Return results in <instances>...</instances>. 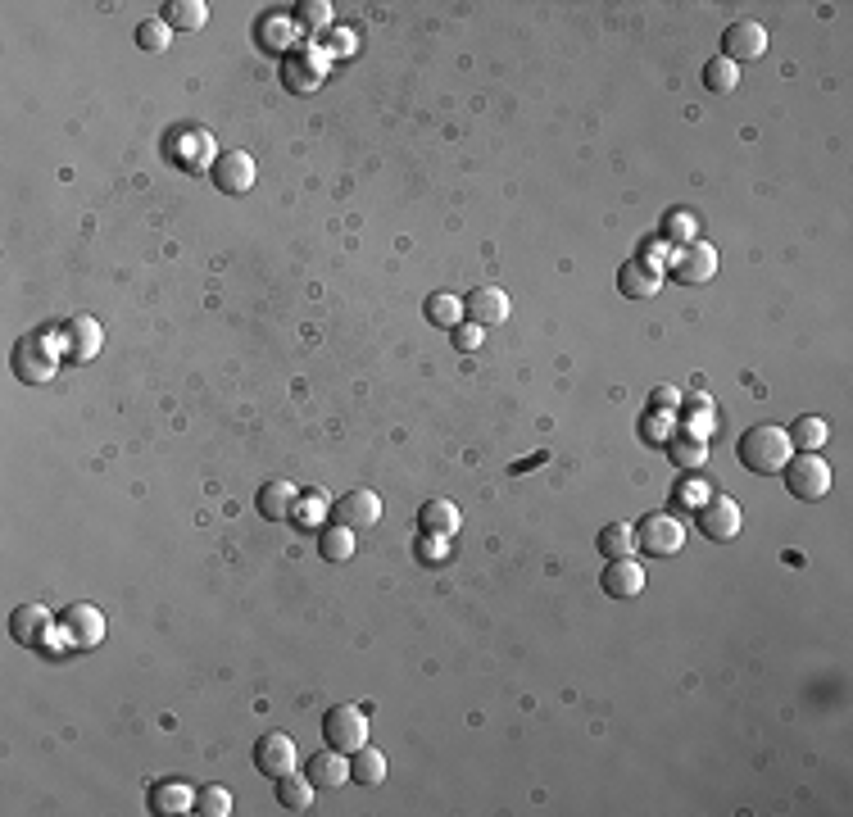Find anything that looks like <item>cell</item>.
<instances>
[{
  "label": "cell",
  "mask_w": 853,
  "mask_h": 817,
  "mask_svg": "<svg viewBox=\"0 0 853 817\" xmlns=\"http://www.w3.org/2000/svg\"><path fill=\"white\" fill-rule=\"evenodd\" d=\"M790 432L785 427H776V423H754L745 436H740V445H736V454H740V463H745L749 473H758V477H776L790 463Z\"/></svg>",
  "instance_id": "obj_1"
},
{
  "label": "cell",
  "mask_w": 853,
  "mask_h": 817,
  "mask_svg": "<svg viewBox=\"0 0 853 817\" xmlns=\"http://www.w3.org/2000/svg\"><path fill=\"white\" fill-rule=\"evenodd\" d=\"M59 350H64V341H59L55 332L23 336V341L14 345V373H19L23 382H50L55 368H59Z\"/></svg>",
  "instance_id": "obj_2"
},
{
  "label": "cell",
  "mask_w": 853,
  "mask_h": 817,
  "mask_svg": "<svg viewBox=\"0 0 853 817\" xmlns=\"http://www.w3.org/2000/svg\"><path fill=\"white\" fill-rule=\"evenodd\" d=\"M327 78V50L318 46H291L282 50V82L286 91H295V96H309V91H318Z\"/></svg>",
  "instance_id": "obj_3"
},
{
  "label": "cell",
  "mask_w": 853,
  "mask_h": 817,
  "mask_svg": "<svg viewBox=\"0 0 853 817\" xmlns=\"http://www.w3.org/2000/svg\"><path fill=\"white\" fill-rule=\"evenodd\" d=\"M681 545H686V527L672 513H645L636 522V550L654 554V559H672V554H681Z\"/></svg>",
  "instance_id": "obj_4"
},
{
  "label": "cell",
  "mask_w": 853,
  "mask_h": 817,
  "mask_svg": "<svg viewBox=\"0 0 853 817\" xmlns=\"http://www.w3.org/2000/svg\"><path fill=\"white\" fill-rule=\"evenodd\" d=\"M781 473H785V486H790L795 500H826V491H831V463L822 454H808V450L795 454Z\"/></svg>",
  "instance_id": "obj_5"
},
{
  "label": "cell",
  "mask_w": 853,
  "mask_h": 817,
  "mask_svg": "<svg viewBox=\"0 0 853 817\" xmlns=\"http://www.w3.org/2000/svg\"><path fill=\"white\" fill-rule=\"evenodd\" d=\"M209 155H218L214 150V137H209L205 128H173L164 137V159L177 168H187V173H200V168H214L209 164Z\"/></svg>",
  "instance_id": "obj_6"
},
{
  "label": "cell",
  "mask_w": 853,
  "mask_h": 817,
  "mask_svg": "<svg viewBox=\"0 0 853 817\" xmlns=\"http://www.w3.org/2000/svg\"><path fill=\"white\" fill-rule=\"evenodd\" d=\"M667 273L677 277V282H686V286H704V282H713V273H717V246H708V241H686V246H677L672 255H667Z\"/></svg>",
  "instance_id": "obj_7"
},
{
  "label": "cell",
  "mask_w": 853,
  "mask_h": 817,
  "mask_svg": "<svg viewBox=\"0 0 853 817\" xmlns=\"http://www.w3.org/2000/svg\"><path fill=\"white\" fill-rule=\"evenodd\" d=\"M323 740H327V749H341V754H354L359 745H368V718H363V709H354V704L327 709Z\"/></svg>",
  "instance_id": "obj_8"
},
{
  "label": "cell",
  "mask_w": 853,
  "mask_h": 817,
  "mask_svg": "<svg viewBox=\"0 0 853 817\" xmlns=\"http://www.w3.org/2000/svg\"><path fill=\"white\" fill-rule=\"evenodd\" d=\"M695 518H699V532H704L708 541H731V536L740 532V504L722 491H708L704 500H699Z\"/></svg>",
  "instance_id": "obj_9"
},
{
  "label": "cell",
  "mask_w": 853,
  "mask_h": 817,
  "mask_svg": "<svg viewBox=\"0 0 853 817\" xmlns=\"http://www.w3.org/2000/svg\"><path fill=\"white\" fill-rule=\"evenodd\" d=\"M209 178H214V187L223 191V196H246V191L255 187V159H250L246 150H227V155L214 159Z\"/></svg>",
  "instance_id": "obj_10"
},
{
  "label": "cell",
  "mask_w": 853,
  "mask_h": 817,
  "mask_svg": "<svg viewBox=\"0 0 853 817\" xmlns=\"http://www.w3.org/2000/svg\"><path fill=\"white\" fill-rule=\"evenodd\" d=\"M295 763H300V754H295V740L282 736V731H268V736H259L255 745V768L264 772V777H286V772H295Z\"/></svg>",
  "instance_id": "obj_11"
},
{
  "label": "cell",
  "mask_w": 853,
  "mask_h": 817,
  "mask_svg": "<svg viewBox=\"0 0 853 817\" xmlns=\"http://www.w3.org/2000/svg\"><path fill=\"white\" fill-rule=\"evenodd\" d=\"M763 50H767V28H763V23H754V19H736L731 28L722 32V55L731 64L758 60Z\"/></svg>",
  "instance_id": "obj_12"
},
{
  "label": "cell",
  "mask_w": 853,
  "mask_h": 817,
  "mask_svg": "<svg viewBox=\"0 0 853 817\" xmlns=\"http://www.w3.org/2000/svg\"><path fill=\"white\" fill-rule=\"evenodd\" d=\"M100 345H105V327L96 323V318L78 314L64 323V355L78 359V364H87V359L100 355Z\"/></svg>",
  "instance_id": "obj_13"
},
{
  "label": "cell",
  "mask_w": 853,
  "mask_h": 817,
  "mask_svg": "<svg viewBox=\"0 0 853 817\" xmlns=\"http://www.w3.org/2000/svg\"><path fill=\"white\" fill-rule=\"evenodd\" d=\"M599 586H604L613 600H636V595H645V568H640L636 559H608Z\"/></svg>",
  "instance_id": "obj_14"
},
{
  "label": "cell",
  "mask_w": 853,
  "mask_h": 817,
  "mask_svg": "<svg viewBox=\"0 0 853 817\" xmlns=\"http://www.w3.org/2000/svg\"><path fill=\"white\" fill-rule=\"evenodd\" d=\"M59 627H64V640H69V645H82V650H87V645H96V640L105 636V613L91 609V604H69Z\"/></svg>",
  "instance_id": "obj_15"
},
{
  "label": "cell",
  "mask_w": 853,
  "mask_h": 817,
  "mask_svg": "<svg viewBox=\"0 0 853 817\" xmlns=\"http://www.w3.org/2000/svg\"><path fill=\"white\" fill-rule=\"evenodd\" d=\"M332 518L336 522H345V527H354V532H359V527H373L377 518H382V500H377L373 491H345L341 500L332 504Z\"/></svg>",
  "instance_id": "obj_16"
},
{
  "label": "cell",
  "mask_w": 853,
  "mask_h": 817,
  "mask_svg": "<svg viewBox=\"0 0 853 817\" xmlns=\"http://www.w3.org/2000/svg\"><path fill=\"white\" fill-rule=\"evenodd\" d=\"M463 314H468V323H481V327H495L509 318V296H504L500 286H477V291H468L463 296Z\"/></svg>",
  "instance_id": "obj_17"
},
{
  "label": "cell",
  "mask_w": 853,
  "mask_h": 817,
  "mask_svg": "<svg viewBox=\"0 0 853 817\" xmlns=\"http://www.w3.org/2000/svg\"><path fill=\"white\" fill-rule=\"evenodd\" d=\"M658 286H663V268L645 264V259H627V264L618 268V291L627 300H654Z\"/></svg>",
  "instance_id": "obj_18"
},
{
  "label": "cell",
  "mask_w": 853,
  "mask_h": 817,
  "mask_svg": "<svg viewBox=\"0 0 853 817\" xmlns=\"http://www.w3.org/2000/svg\"><path fill=\"white\" fill-rule=\"evenodd\" d=\"M309 781H314L318 790H336L350 781V754H341V749H323V754L309 758Z\"/></svg>",
  "instance_id": "obj_19"
},
{
  "label": "cell",
  "mask_w": 853,
  "mask_h": 817,
  "mask_svg": "<svg viewBox=\"0 0 853 817\" xmlns=\"http://www.w3.org/2000/svg\"><path fill=\"white\" fill-rule=\"evenodd\" d=\"M295 500H300V491H295L291 482H264L255 495V509H259V518L282 522V518H291Z\"/></svg>",
  "instance_id": "obj_20"
},
{
  "label": "cell",
  "mask_w": 853,
  "mask_h": 817,
  "mask_svg": "<svg viewBox=\"0 0 853 817\" xmlns=\"http://www.w3.org/2000/svg\"><path fill=\"white\" fill-rule=\"evenodd\" d=\"M46 627H50V613L41 609V604H19V609L10 613V636L19 640V645H41V640H46Z\"/></svg>",
  "instance_id": "obj_21"
},
{
  "label": "cell",
  "mask_w": 853,
  "mask_h": 817,
  "mask_svg": "<svg viewBox=\"0 0 853 817\" xmlns=\"http://www.w3.org/2000/svg\"><path fill=\"white\" fill-rule=\"evenodd\" d=\"M314 781L300 777V772H286V777H277V804L286 808V813H304V808L314 804Z\"/></svg>",
  "instance_id": "obj_22"
},
{
  "label": "cell",
  "mask_w": 853,
  "mask_h": 817,
  "mask_svg": "<svg viewBox=\"0 0 853 817\" xmlns=\"http://www.w3.org/2000/svg\"><path fill=\"white\" fill-rule=\"evenodd\" d=\"M826 441H831V423H826V418L804 414V418H795V423H790V445H795V450L817 454Z\"/></svg>",
  "instance_id": "obj_23"
},
{
  "label": "cell",
  "mask_w": 853,
  "mask_h": 817,
  "mask_svg": "<svg viewBox=\"0 0 853 817\" xmlns=\"http://www.w3.org/2000/svg\"><path fill=\"white\" fill-rule=\"evenodd\" d=\"M386 777V754L373 745H359L350 754V781H359V786H377V781Z\"/></svg>",
  "instance_id": "obj_24"
},
{
  "label": "cell",
  "mask_w": 853,
  "mask_h": 817,
  "mask_svg": "<svg viewBox=\"0 0 853 817\" xmlns=\"http://www.w3.org/2000/svg\"><path fill=\"white\" fill-rule=\"evenodd\" d=\"M318 554H323L327 563L354 559V527H345V522H332V527H323V532H318Z\"/></svg>",
  "instance_id": "obj_25"
},
{
  "label": "cell",
  "mask_w": 853,
  "mask_h": 817,
  "mask_svg": "<svg viewBox=\"0 0 853 817\" xmlns=\"http://www.w3.org/2000/svg\"><path fill=\"white\" fill-rule=\"evenodd\" d=\"M159 19H164L173 32H196V28H205L209 10H205V5H200V0H168V5H164V14H159Z\"/></svg>",
  "instance_id": "obj_26"
},
{
  "label": "cell",
  "mask_w": 853,
  "mask_h": 817,
  "mask_svg": "<svg viewBox=\"0 0 853 817\" xmlns=\"http://www.w3.org/2000/svg\"><path fill=\"white\" fill-rule=\"evenodd\" d=\"M191 804H196V795H191L182 781H155V786H150V808H155V813H187Z\"/></svg>",
  "instance_id": "obj_27"
},
{
  "label": "cell",
  "mask_w": 853,
  "mask_h": 817,
  "mask_svg": "<svg viewBox=\"0 0 853 817\" xmlns=\"http://www.w3.org/2000/svg\"><path fill=\"white\" fill-rule=\"evenodd\" d=\"M418 522L427 536H450L454 527H459V509H454L450 500H427L418 509Z\"/></svg>",
  "instance_id": "obj_28"
},
{
  "label": "cell",
  "mask_w": 853,
  "mask_h": 817,
  "mask_svg": "<svg viewBox=\"0 0 853 817\" xmlns=\"http://www.w3.org/2000/svg\"><path fill=\"white\" fill-rule=\"evenodd\" d=\"M667 459L677 463V468H704V459H708L704 436H695V432L672 436V441H667Z\"/></svg>",
  "instance_id": "obj_29"
},
{
  "label": "cell",
  "mask_w": 853,
  "mask_h": 817,
  "mask_svg": "<svg viewBox=\"0 0 853 817\" xmlns=\"http://www.w3.org/2000/svg\"><path fill=\"white\" fill-rule=\"evenodd\" d=\"M599 554L631 559V554H636V527H631V522H608L604 532H599Z\"/></svg>",
  "instance_id": "obj_30"
},
{
  "label": "cell",
  "mask_w": 853,
  "mask_h": 817,
  "mask_svg": "<svg viewBox=\"0 0 853 817\" xmlns=\"http://www.w3.org/2000/svg\"><path fill=\"white\" fill-rule=\"evenodd\" d=\"M658 237H663L672 250L686 246V241H695V214H690V209H667L663 227H658Z\"/></svg>",
  "instance_id": "obj_31"
},
{
  "label": "cell",
  "mask_w": 853,
  "mask_h": 817,
  "mask_svg": "<svg viewBox=\"0 0 853 817\" xmlns=\"http://www.w3.org/2000/svg\"><path fill=\"white\" fill-rule=\"evenodd\" d=\"M736 82H740V69L726 55H713V60L704 64V87L713 91V96H726V91H736Z\"/></svg>",
  "instance_id": "obj_32"
},
{
  "label": "cell",
  "mask_w": 853,
  "mask_h": 817,
  "mask_svg": "<svg viewBox=\"0 0 853 817\" xmlns=\"http://www.w3.org/2000/svg\"><path fill=\"white\" fill-rule=\"evenodd\" d=\"M427 323H436V327H459L463 323V300L459 296H450V291H436L432 300H427Z\"/></svg>",
  "instance_id": "obj_33"
},
{
  "label": "cell",
  "mask_w": 853,
  "mask_h": 817,
  "mask_svg": "<svg viewBox=\"0 0 853 817\" xmlns=\"http://www.w3.org/2000/svg\"><path fill=\"white\" fill-rule=\"evenodd\" d=\"M255 37H259V46H264V50H282V46L291 50V23H286L282 14H264Z\"/></svg>",
  "instance_id": "obj_34"
},
{
  "label": "cell",
  "mask_w": 853,
  "mask_h": 817,
  "mask_svg": "<svg viewBox=\"0 0 853 817\" xmlns=\"http://www.w3.org/2000/svg\"><path fill=\"white\" fill-rule=\"evenodd\" d=\"M318 518H327V495L323 491H300V500H295V509H291V522L318 527Z\"/></svg>",
  "instance_id": "obj_35"
},
{
  "label": "cell",
  "mask_w": 853,
  "mask_h": 817,
  "mask_svg": "<svg viewBox=\"0 0 853 817\" xmlns=\"http://www.w3.org/2000/svg\"><path fill=\"white\" fill-rule=\"evenodd\" d=\"M191 813L227 817V813H232V790H223V786H205V790H196V804H191Z\"/></svg>",
  "instance_id": "obj_36"
},
{
  "label": "cell",
  "mask_w": 853,
  "mask_h": 817,
  "mask_svg": "<svg viewBox=\"0 0 853 817\" xmlns=\"http://www.w3.org/2000/svg\"><path fill=\"white\" fill-rule=\"evenodd\" d=\"M168 41H173V28H168L164 19H141L137 23V46L141 50L159 55V50H168Z\"/></svg>",
  "instance_id": "obj_37"
},
{
  "label": "cell",
  "mask_w": 853,
  "mask_h": 817,
  "mask_svg": "<svg viewBox=\"0 0 853 817\" xmlns=\"http://www.w3.org/2000/svg\"><path fill=\"white\" fill-rule=\"evenodd\" d=\"M295 23H300L304 32H323L327 23H332V5H327V0H300V5H295Z\"/></svg>",
  "instance_id": "obj_38"
},
{
  "label": "cell",
  "mask_w": 853,
  "mask_h": 817,
  "mask_svg": "<svg viewBox=\"0 0 853 817\" xmlns=\"http://www.w3.org/2000/svg\"><path fill=\"white\" fill-rule=\"evenodd\" d=\"M450 341H454V350H459V355H472V350H481V341H486V327H481V323H459Z\"/></svg>",
  "instance_id": "obj_39"
},
{
  "label": "cell",
  "mask_w": 853,
  "mask_h": 817,
  "mask_svg": "<svg viewBox=\"0 0 853 817\" xmlns=\"http://www.w3.org/2000/svg\"><path fill=\"white\" fill-rule=\"evenodd\" d=\"M649 409H654V414L677 418V409H681V391H677V386H654V391H649Z\"/></svg>",
  "instance_id": "obj_40"
},
{
  "label": "cell",
  "mask_w": 853,
  "mask_h": 817,
  "mask_svg": "<svg viewBox=\"0 0 853 817\" xmlns=\"http://www.w3.org/2000/svg\"><path fill=\"white\" fill-rule=\"evenodd\" d=\"M708 409H713V400H708V395H695V400H690V414L681 418V427H690L695 436H704L708 432Z\"/></svg>",
  "instance_id": "obj_41"
},
{
  "label": "cell",
  "mask_w": 853,
  "mask_h": 817,
  "mask_svg": "<svg viewBox=\"0 0 853 817\" xmlns=\"http://www.w3.org/2000/svg\"><path fill=\"white\" fill-rule=\"evenodd\" d=\"M640 436H645V441L667 445V441H672V418H667V414H649V418H640Z\"/></svg>",
  "instance_id": "obj_42"
},
{
  "label": "cell",
  "mask_w": 853,
  "mask_h": 817,
  "mask_svg": "<svg viewBox=\"0 0 853 817\" xmlns=\"http://www.w3.org/2000/svg\"><path fill=\"white\" fill-rule=\"evenodd\" d=\"M418 559L422 563H445L450 559V545H445V536H418Z\"/></svg>",
  "instance_id": "obj_43"
},
{
  "label": "cell",
  "mask_w": 853,
  "mask_h": 817,
  "mask_svg": "<svg viewBox=\"0 0 853 817\" xmlns=\"http://www.w3.org/2000/svg\"><path fill=\"white\" fill-rule=\"evenodd\" d=\"M704 495L708 491H704V482H699V477H695V482H681L677 491H672V509H699V500H704Z\"/></svg>",
  "instance_id": "obj_44"
},
{
  "label": "cell",
  "mask_w": 853,
  "mask_h": 817,
  "mask_svg": "<svg viewBox=\"0 0 853 817\" xmlns=\"http://www.w3.org/2000/svg\"><path fill=\"white\" fill-rule=\"evenodd\" d=\"M327 50H332V55H350V50H359V37H354V32H332Z\"/></svg>",
  "instance_id": "obj_45"
}]
</instances>
